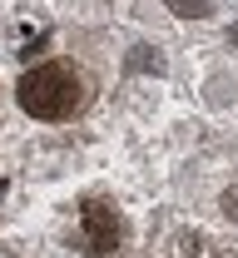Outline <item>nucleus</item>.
Segmentation results:
<instances>
[{"mask_svg": "<svg viewBox=\"0 0 238 258\" xmlns=\"http://www.w3.org/2000/svg\"><path fill=\"white\" fill-rule=\"evenodd\" d=\"M15 99H20V109L35 114V119H69L85 104V80L69 64H35V70L20 75Z\"/></svg>", "mask_w": 238, "mask_h": 258, "instance_id": "nucleus-1", "label": "nucleus"}, {"mask_svg": "<svg viewBox=\"0 0 238 258\" xmlns=\"http://www.w3.org/2000/svg\"><path fill=\"white\" fill-rule=\"evenodd\" d=\"M85 243H90V253H109V248L119 243V219H114V209H104V204H90V209H85Z\"/></svg>", "mask_w": 238, "mask_h": 258, "instance_id": "nucleus-2", "label": "nucleus"}, {"mask_svg": "<svg viewBox=\"0 0 238 258\" xmlns=\"http://www.w3.org/2000/svg\"><path fill=\"white\" fill-rule=\"evenodd\" d=\"M129 70H134V75H159V70H164V55H159V50H149V45H139V50H129Z\"/></svg>", "mask_w": 238, "mask_h": 258, "instance_id": "nucleus-3", "label": "nucleus"}, {"mask_svg": "<svg viewBox=\"0 0 238 258\" xmlns=\"http://www.w3.org/2000/svg\"><path fill=\"white\" fill-rule=\"evenodd\" d=\"M174 15H184V20H204L208 15V0H164Z\"/></svg>", "mask_w": 238, "mask_h": 258, "instance_id": "nucleus-4", "label": "nucleus"}, {"mask_svg": "<svg viewBox=\"0 0 238 258\" xmlns=\"http://www.w3.org/2000/svg\"><path fill=\"white\" fill-rule=\"evenodd\" d=\"M223 209H228V214H238V189H233V194H223Z\"/></svg>", "mask_w": 238, "mask_h": 258, "instance_id": "nucleus-5", "label": "nucleus"}]
</instances>
